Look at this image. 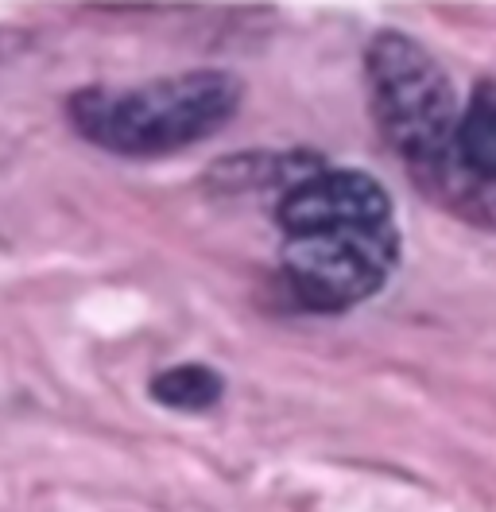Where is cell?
<instances>
[{
  "instance_id": "obj_1",
  "label": "cell",
  "mask_w": 496,
  "mask_h": 512,
  "mask_svg": "<svg viewBox=\"0 0 496 512\" xmlns=\"http://www.w3.org/2000/svg\"><path fill=\"white\" fill-rule=\"evenodd\" d=\"M237 105L241 82L233 74L190 70L128 90H78L66 101V117L82 140L113 156L152 160L214 136L217 128L233 121Z\"/></svg>"
},
{
  "instance_id": "obj_2",
  "label": "cell",
  "mask_w": 496,
  "mask_h": 512,
  "mask_svg": "<svg viewBox=\"0 0 496 512\" xmlns=\"http://www.w3.org/2000/svg\"><path fill=\"white\" fill-rule=\"evenodd\" d=\"M372 117L384 140L415 167L446 171L454 163L458 94L450 74L411 35L380 32L365 51Z\"/></svg>"
},
{
  "instance_id": "obj_3",
  "label": "cell",
  "mask_w": 496,
  "mask_h": 512,
  "mask_svg": "<svg viewBox=\"0 0 496 512\" xmlns=\"http://www.w3.org/2000/svg\"><path fill=\"white\" fill-rule=\"evenodd\" d=\"M400 256L396 225L384 229H330L283 237V276L295 299L318 315H341L372 299L392 276Z\"/></svg>"
},
{
  "instance_id": "obj_4",
  "label": "cell",
  "mask_w": 496,
  "mask_h": 512,
  "mask_svg": "<svg viewBox=\"0 0 496 512\" xmlns=\"http://www.w3.org/2000/svg\"><path fill=\"white\" fill-rule=\"evenodd\" d=\"M276 222L283 237L330 229H384L392 225V198L365 171H310L279 194Z\"/></svg>"
},
{
  "instance_id": "obj_5",
  "label": "cell",
  "mask_w": 496,
  "mask_h": 512,
  "mask_svg": "<svg viewBox=\"0 0 496 512\" xmlns=\"http://www.w3.org/2000/svg\"><path fill=\"white\" fill-rule=\"evenodd\" d=\"M454 163L477 183H496V82H481L458 117Z\"/></svg>"
},
{
  "instance_id": "obj_6",
  "label": "cell",
  "mask_w": 496,
  "mask_h": 512,
  "mask_svg": "<svg viewBox=\"0 0 496 512\" xmlns=\"http://www.w3.org/2000/svg\"><path fill=\"white\" fill-rule=\"evenodd\" d=\"M148 392L155 404L171 412H210L225 392V381L206 365H175V369H163Z\"/></svg>"
}]
</instances>
